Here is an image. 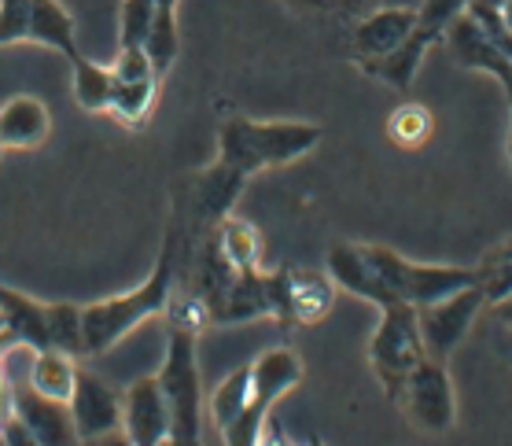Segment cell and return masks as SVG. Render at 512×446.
Wrapping results in <instances>:
<instances>
[{"mask_svg":"<svg viewBox=\"0 0 512 446\" xmlns=\"http://www.w3.org/2000/svg\"><path fill=\"white\" fill-rule=\"evenodd\" d=\"M181 251H185V229H181V218L170 211L155 270L137 288H129V292L107 295V299L82 306V340L89 358L107 354L111 347L126 340L129 332H137L144 321L163 317L170 310L177 292V277H181Z\"/></svg>","mask_w":512,"mask_h":446,"instance_id":"cell-1","label":"cell"},{"mask_svg":"<svg viewBox=\"0 0 512 446\" xmlns=\"http://www.w3.org/2000/svg\"><path fill=\"white\" fill-rule=\"evenodd\" d=\"M321 144V126L317 122H299V118H247L233 115L218 130V159L240 170L244 177H255L262 170H277L306 159Z\"/></svg>","mask_w":512,"mask_h":446,"instance_id":"cell-2","label":"cell"},{"mask_svg":"<svg viewBox=\"0 0 512 446\" xmlns=\"http://www.w3.org/2000/svg\"><path fill=\"white\" fill-rule=\"evenodd\" d=\"M365 259L384 284L391 306H420L439 303L446 295L479 284L476 266H431V262H409L398 251L380 244H365Z\"/></svg>","mask_w":512,"mask_h":446,"instance_id":"cell-3","label":"cell"},{"mask_svg":"<svg viewBox=\"0 0 512 446\" xmlns=\"http://www.w3.org/2000/svg\"><path fill=\"white\" fill-rule=\"evenodd\" d=\"M303 384V358L291 347H269L251 362V395H247L244 413L236 417L222 435L225 446H258L262 428H266L269 413L288 391Z\"/></svg>","mask_w":512,"mask_h":446,"instance_id":"cell-4","label":"cell"},{"mask_svg":"<svg viewBox=\"0 0 512 446\" xmlns=\"http://www.w3.org/2000/svg\"><path fill=\"white\" fill-rule=\"evenodd\" d=\"M391 402L402 410V417H406L417 432L446 435L457 424L454 376H450L446 362H439V358H424V362L398 384Z\"/></svg>","mask_w":512,"mask_h":446,"instance_id":"cell-5","label":"cell"},{"mask_svg":"<svg viewBox=\"0 0 512 446\" xmlns=\"http://www.w3.org/2000/svg\"><path fill=\"white\" fill-rule=\"evenodd\" d=\"M424 358H428V351H424V340H420L417 310L413 306H387V310H380V325H376L373 340H369V365H373V376L380 380L387 399L395 395L398 384Z\"/></svg>","mask_w":512,"mask_h":446,"instance_id":"cell-6","label":"cell"},{"mask_svg":"<svg viewBox=\"0 0 512 446\" xmlns=\"http://www.w3.org/2000/svg\"><path fill=\"white\" fill-rule=\"evenodd\" d=\"M479 310H487V299H483V288H479V284L446 295V299H439V303L420 306L417 325H420V340H424L428 358L450 362V354L465 343L468 329L476 325Z\"/></svg>","mask_w":512,"mask_h":446,"instance_id":"cell-7","label":"cell"},{"mask_svg":"<svg viewBox=\"0 0 512 446\" xmlns=\"http://www.w3.org/2000/svg\"><path fill=\"white\" fill-rule=\"evenodd\" d=\"M4 399H8V413L15 421H23V428L41 446H78V428L67 402L37 395L26 380H4Z\"/></svg>","mask_w":512,"mask_h":446,"instance_id":"cell-8","label":"cell"},{"mask_svg":"<svg viewBox=\"0 0 512 446\" xmlns=\"http://www.w3.org/2000/svg\"><path fill=\"white\" fill-rule=\"evenodd\" d=\"M122 428L133 446H163L170 439V402L159 373L137 376L122 395Z\"/></svg>","mask_w":512,"mask_h":446,"instance_id":"cell-9","label":"cell"},{"mask_svg":"<svg viewBox=\"0 0 512 446\" xmlns=\"http://www.w3.org/2000/svg\"><path fill=\"white\" fill-rule=\"evenodd\" d=\"M446 48L454 52V59L465 67V71H483L490 74L494 82H501V89H505V100H509L512 107V59L501 52L494 41L487 37V30L472 19V15H457L454 23L446 26L443 34Z\"/></svg>","mask_w":512,"mask_h":446,"instance_id":"cell-10","label":"cell"},{"mask_svg":"<svg viewBox=\"0 0 512 446\" xmlns=\"http://www.w3.org/2000/svg\"><path fill=\"white\" fill-rule=\"evenodd\" d=\"M417 30V12L409 8H373L361 12L354 30H350V56L354 63H373V59L391 56L395 48H402Z\"/></svg>","mask_w":512,"mask_h":446,"instance_id":"cell-11","label":"cell"},{"mask_svg":"<svg viewBox=\"0 0 512 446\" xmlns=\"http://www.w3.org/2000/svg\"><path fill=\"white\" fill-rule=\"evenodd\" d=\"M336 303L328 273L280 270V325H317Z\"/></svg>","mask_w":512,"mask_h":446,"instance_id":"cell-12","label":"cell"},{"mask_svg":"<svg viewBox=\"0 0 512 446\" xmlns=\"http://www.w3.org/2000/svg\"><path fill=\"white\" fill-rule=\"evenodd\" d=\"M67 406L70 417H74V428H78V439L122 428V395L89 369L78 373V384H74V395H70Z\"/></svg>","mask_w":512,"mask_h":446,"instance_id":"cell-13","label":"cell"},{"mask_svg":"<svg viewBox=\"0 0 512 446\" xmlns=\"http://www.w3.org/2000/svg\"><path fill=\"white\" fill-rule=\"evenodd\" d=\"M52 133V111L41 96L19 93L0 104V148L4 152H34Z\"/></svg>","mask_w":512,"mask_h":446,"instance_id":"cell-14","label":"cell"},{"mask_svg":"<svg viewBox=\"0 0 512 446\" xmlns=\"http://www.w3.org/2000/svg\"><path fill=\"white\" fill-rule=\"evenodd\" d=\"M325 273L332 277L336 288L350 292L354 299H365V303H373L376 310H387V306H391L384 284H380L376 270L369 266V259H365V244H336L328 251Z\"/></svg>","mask_w":512,"mask_h":446,"instance_id":"cell-15","label":"cell"},{"mask_svg":"<svg viewBox=\"0 0 512 446\" xmlns=\"http://www.w3.org/2000/svg\"><path fill=\"white\" fill-rule=\"evenodd\" d=\"M203 244L210 247V255L222 262L225 270L233 273H251V270H262V236L251 222L244 218H222V222L214 225L207 236H203Z\"/></svg>","mask_w":512,"mask_h":446,"instance_id":"cell-16","label":"cell"},{"mask_svg":"<svg viewBox=\"0 0 512 446\" xmlns=\"http://www.w3.org/2000/svg\"><path fill=\"white\" fill-rule=\"evenodd\" d=\"M0 310L8 317V332L15 343H23L30 351L48 347V303L34 295L19 292L12 284H0Z\"/></svg>","mask_w":512,"mask_h":446,"instance_id":"cell-17","label":"cell"},{"mask_svg":"<svg viewBox=\"0 0 512 446\" xmlns=\"http://www.w3.org/2000/svg\"><path fill=\"white\" fill-rule=\"evenodd\" d=\"M30 45L52 48V52H59L67 63L82 56V48H78V23H74V15L67 12V4H59V0H34Z\"/></svg>","mask_w":512,"mask_h":446,"instance_id":"cell-18","label":"cell"},{"mask_svg":"<svg viewBox=\"0 0 512 446\" xmlns=\"http://www.w3.org/2000/svg\"><path fill=\"white\" fill-rule=\"evenodd\" d=\"M78 373H82V365H78V358H74V354L56 351V347H45V351L30 354L26 384H30L37 395H45V399L70 402V395H74V384H78Z\"/></svg>","mask_w":512,"mask_h":446,"instance_id":"cell-19","label":"cell"},{"mask_svg":"<svg viewBox=\"0 0 512 446\" xmlns=\"http://www.w3.org/2000/svg\"><path fill=\"white\" fill-rule=\"evenodd\" d=\"M115 74V71H111ZM163 78H115V93L107 104V118H115L126 130H140L155 111Z\"/></svg>","mask_w":512,"mask_h":446,"instance_id":"cell-20","label":"cell"},{"mask_svg":"<svg viewBox=\"0 0 512 446\" xmlns=\"http://www.w3.org/2000/svg\"><path fill=\"white\" fill-rule=\"evenodd\" d=\"M70 89H74V100L82 111L107 115V104L115 93V74H111V67H100L96 59L82 52L78 59H70Z\"/></svg>","mask_w":512,"mask_h":446,"instance_id":"cell-21","label":"cell"},{"mask_svg":"<svg viewBox=\"0 0 512 446\" xmlns=\"http://www.w3.org/2000/svg\"><path fill=\"white\" fill-rule=\"evenodd\" d=\"M384 133L395 148L417 152V148H424V144L431 141V133H435V115H431L424 104H417V100H402V104L387 115Z\"/></svg>","mask_w":512,"mask_h":446,"instance_id":"cell-22","label":"cell"},{"mask_svg":"<svg viewBox=\"0 0 512 446\" xmlns=\"http://www.w3.org/2000/svg\"><path fill=\"white\" fill-rule=\"evenodd\" d=\"M177 8L181 4H159L148 34H144V52L152 59V67L159 71V78L170 74V67L177 63V52H181V30H177Z\"/></svg>","mask_w":512,"mask_h":446,"instance_id":"cell-23","label":"cell"},{"mask_svg":"<svg viewBox=\"0 0 512 446\" xmlns=\"http://www.w3.org/2000/svg\"><path fill=\"white\" fill-rule=\"evenodd\" d=\"M247 395H251V365H240V369H233V373L225 376L222 384L207 395V421L214 424L218 432H225V428L244 413Z\"/></svg>","mask_w":512,"mask_h":446,"instance_id":"cell-24","label":"cell"},{"mask_svg":"<svg viewBox=\"0 0 512 446\" xmlns=\"http://www.w3.org/2000/svg\"><path fill=\"white\" fill-rule=\"evenodd\" d=\"M479 288H483V299L487 306L501 303L512 295V236H505L498 247H490L487 255L479 259Z\"/></svg>","mask_w":512,"mask_h":446,"instance_id":"cell-25","label":"cell"},{"mask_svg":"<svg viewBox=\"0 0 512 446\" xmlns=\"http://www.w3.org/2000/svg\"><path fill=\"white\" fill-rule=\"evenodd\" d=\"M48 347L82 358L85 354L82 306L78 303H48Z\"/></svg>","mask_w":512,"mask_h":446,"instance_id":"cell-26","label":"cell"},{"mask_svg":"<svg viewBox=\"0 0 512 446\" xmlns=\"http://www.w3.org/2000/svg\"><path fill=\"white\" fill-rule=\"evenodd\" d=\"M159 4H181V0H122L118 12V48H144V34L152 26Z\"/></svg>","mask_w":512,"mask_h":446,"instance_id":"cell-27","label":"cell"},{"mask_svg":"<svg viewBox=\"0 0 512 446\" xmlns=\"http://www.w3.org/2000/svg\"><path fill=\"white\" fill-rule=\"evenodd\" d=\"M468 4H472V0H424L417 12V30L420 34H428L431 41L439 45L446 34V26L454 23L457 15L468 12Z\"/></svg>","mask_w":512,"mask_h":446,"instance_id":"cell-28","label":"cell"},{"mask_svg":"<svg viewBox=\"0 0 512 446\" xmlns=\"http://www.w3.org/2000/svg\"><path fill=\"white\" fill-rule=\"evenodd\" d=\"M203 424H207V406L170 410V439L163 446H207L203 443Z\"/></svg>","mask_w":512,"mask_h":446,"instance_id":"cell-29","label":"cell"},{"mask_svg":"<svg viewBox=\"0 0 512 446\" xmlns=\"http://www.w3.org/2000/svg\"><path fill=\"white\" fill-rule=\"evenodd\" d=\"M288 12L299 15H361L365 0H280Z\"/></svg>","mask_w":512,"mask_h":446,"instance_id":"cell-30","label":"cell"},{"mask_svg":"<svg viewBox=\"0 0 512 446\" xmlns=\"http://www.w3.org/2000/svg\"><path fill=\"white\" fill-rule=\"evenodd\" d=\"M0 446H41V443L26 432L23 421H15L12 413L4 410V424H0Z\"/></svg>","mask_w":512,"mask_h":446,"instance_id":"cell-31","label":"cell"},{"mask_svg":"<svg viewBox=\"0 0 512 446\" xmlns=\"http://www.w3.org/2000/svg\"><path fill=\"white\" fill-rule=\"evenodd\" d=\"M78 446H133V443H129L126 428H115V432H104V435H89V439H78Z\"/></svg>","mask_w":512,"mask_h":446,"instance_id":"cell-32","label":"cell"},{"mask_svg":"<svg viewBox=\"0 0 512 446\" xmlns=\"http://www.w3.org/2000/svg\"><path fill=\"white\" fill-rule=\"evenodd\" d=\"M258 446H295V443H291L288 435H284L277 424H273V417H269L266 428H262V439H258Z\"/></svg>","mask_w":512,"mask_h":446,"instance_id":"cell-33","label":"cell"},{"mask_svg":"<svg viewBox=\"0 0 512 446\" xmlns=\"http://www.w3.org/2000/svg\"><path fill=\"white\" fill-rule=\"evenodd\" d=\"M420 4L424 0H365V12H373V8H409V12H420Z\"/></svg>","mask_w":512,"mask_h":446,"instance_id":"cell-34","label":"cell"},{"mask_svg":"<svg viewBox=\"0 0 512 446\" xmlns=\"http://www.w3.org/2000/svg\"><path fill=\"white\" fill-rule=\"evenodd\" d=\"M490 310H494V317H498L501 325L512 332V295H509V299H501V303H494Z\"/></svg>","mask_w":512,"mask_h":446,"instance_id":"cell-35","label":"cell"},{"mask_svg":"<svg viewBox=\"0 0 512 446\" xmlns=\"http://www.w3.org/2000/svg\"><path fill=\"white\" fill-rule=\"evenodd\" d=\"M12 340V332H8V317H4V310H0V343Z\"/></svg>","mask_w":512,"mask_h":446,"instance_id":"cell-36","label":"cell"},{"mask_svg":"<svg viewBox=\"0 0 512 446\" xmlns=\"http://www.w3.org/2000/svg\"><path fill=\"white\" fill-rule=\"evenodd\" d=\"M505 155H509V166H512V126H509V137H505Z\"/></svg>","mask_w":512,"mask_h":446,"instance_id":"cell-37","label":"cell"},{"mask_svg":"<svg viewBox=\"0 0 512 446\" xmlns=\"http://www.w3.org/2000/svg\"><path fill=\"white\" fill-rule=\"evenodd\" d=\"M310 446H325V443H321V439H317V435H314V439H310Z\"/></svg>","mask_w":512,"mask_h":446,"instance_id":"cell-38","label":"cell"},{"mask_svg":"<svg viewBox=\"0 0 512 446\" xmlns=\"http://www.w3.org/2000/svg\"><path fill=\"white\" fill-rule=\"evenodd\" d=\"M0 155H4V148H0Z\"/></svg>","mask_w":512,"mask_h":446,"instance_id":"cell-39","label":"cell"}]
</instances>
